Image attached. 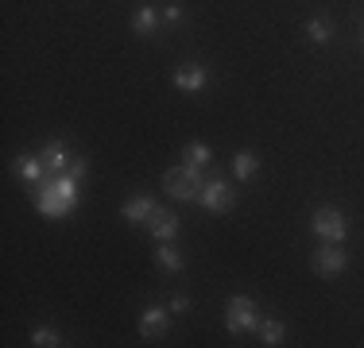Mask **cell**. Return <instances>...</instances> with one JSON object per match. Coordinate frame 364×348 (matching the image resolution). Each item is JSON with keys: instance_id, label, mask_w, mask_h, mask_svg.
Wrapping results in <instances>:
<instances>
[{"instance_id": "obj_1", "label": "cell", "mask_w": 364, "mask_h": 348, "mask_svg": "<svg viewBox=\"0 0 364 348\" xmlns=\"http://www.w3.org/2000/svg\"><path fill=\"white\" fill-rule=\"evenodd\" d=\"M82 178H85V159H74L70 170L47 174L39 186H31L39 213L50 217V221H58V217H70L74 209H77V197H82Z\"/></svg>"}, {"instance_id": "obj_2", "label": "cell", "mask_w": 364, "mask_h": 348, "mask_svg": "<svg viewBox=\"0 0 364 348\" xmlns=\"http://www.w3.org/2000/svg\"><path fill=\"white\" fill-rule=\"evenodd\" d=\"M202 186H205V174L198 167H190V163L171 167L167 174H163V190H167V197H178V202H198V197H202Z\"/></svg>"}, {"instance_id": "obj_3", "label": "cell", "mask_w": 364, "mask_h": 348, "mask_svg": "<svg viewBox=\"0 0 364 348\" xmlns=\"http://www.w3.org/2000/svg\"><path fill=\"white\" fill-rule=\"evenodd\" d=\"M225 329H229L232 337L259 329V306H256V298H248V294H232V298L225 302Z\"/></svg>"}, {"instance_id": "obj_4", "label": "cell", "mask_w": 364, "mask_h": 348, "mask_svg": "<svg viewBox=\"0 0 364 348\" xmlns=\"http://www.w3.org/2000/svg\"><path fill=\"white\" fill-rule=\"evenodd\" d=\"M310 229L326 244H345V236H349V221H345V213L337 205H318L310 213Z\"/></svg>"}, {"instance_id": "obj_5", "label": "cell", "mask_w": 364, "mask_h": 348, "mask_svg": "<svg viewBox=\"0 0 364 348\" xmlns=\"http://www.w3.org/2000/svg\"><path fill=\"white\" fill-rule=\"evenodd\" d=\"M310 267H314L322 278H337L349 267V256H345V248L341 244H326V240H318V248H314V256H310Z\"/></svg>"}, {"instance_id": "obj_6", "label": "cell", "mask_w": 364, "mask_h": 348, "mask_svg": "<svg viewBox=\"0 0 364 348\" xmlns=\"http://www.w3.org/2000/svg\"><path fill=\"white\" fill-rule=\"evenodd\" d=\"M232 202H237V190H232L229 182H225V178H205L198 205H205L210 213H229Z\"/></svg>"}, {"instance_id": "obj_7", "label": "cell", "mask_w": 364, "mask_h": 348, "mask_svg": "<svg viewBox=\"0 0 364 348\" xmlns=\"http://www.w3.org/2000/svg\"><path fill=\"white\" fill-rule=\"evenodd\" d=\"M171 85H175L178 93H202L205 85H210V70H205L202 62L178 66L175 74H171Z\"/></svg>"}, {"instance_id": "obj_8", "label": "cell", "mask_w": 364, "mask_h": 348, "mask_svg": "<svg viewBox=\"0 0 364 348\" xmlns=\"http://www.w3.org/2000/svg\"><path fill=\"white\" fill-rule=\"evenodd\" d=\"M12 174L20 182H28V186H39L50 170H47V163H43V155H28V151H23V155H16V159H12Z\"/></svg>"}, {"instance_id": "obj_9", "label": "cell", "mask_w": 364, "mask_h": 348, "mask_svg": "<svg viewBox=\"0 0 364 348\" xmlns=\"http://www.w3.org/2000/svg\"><path fill=\"white\" fill-rule=\"evenodd\" d=\"M39 155H43V163H47V170H50V174L70 170V167H74V159H77L66 139H50V143H43V151H39Z\"/></svg>"}, {"instance_id": "obj_10", "label": "cell", "mask_w": 364, "mask_h": 348, "mask_svg": "<svg viewBox=\"0 0 364 348\" xmlns=\"http://www.w3.org/2000/svg\"><path fill=\"white\" fill-rule=\"evenodd\" d=\"M167 325H171V306H147L140 313V333L147 337V341L167 337Z\"/></svg>"}, {"instance_id": "obj_11", "label": "cell", "mask_w": 364, "mask_h": 348, "mask_svg": "<svg viewBox=\"0 0 364 348\" xmlns=\"http://www.w3.org/2000/svg\"><path fill=\"white\" fill-rule=\"evenodd\" d=\"M155 209H159V205H155L151 194H136V197H128V202H124L120 217H124L128 224H147L155 217Z\"/></svg>"}, {"instance_id": "obj_12", "label": "cell", "mask_w": 364, "mask_h": 348, "mask_svg": "<svg viewBox=\"0 0 364 348\" xmlns=\"http://www.w3.org/2000/svg\"><path fill=\"white\" fill-rule=\"evenodd\" d=\"M147 229H151L155 240H175L182 232V221H178L175 209H155V217L147 221Z\"/></svg>"}, {"instance_id": "obj_13", "label": "cell", "mask_w": 364, "mask_h": 348, "mask_svg": "<svg viewBox=\"0 0 364 348\" xmlns=\"http://www.w3.org/2000/svg\"><path fill=\"white\" fill-rule=\"evenodd\" d=\"M302 35H306L310 43H318V47H326V43H333L337 28H333V20H329L326 12H318V16H310V20L302 23Z\"/></svg>"}, {"instance_id": "obj_14", "label": "cell", "mask_w": 364, "mask_h": 348, "mask_svg": "<svg viewBox=\"0 0 364 348\" xmlns=\"http://www.w3.org/2000/svg\"><path fill=\"white\" fill-rule=\"evenodd\" d=\"M155 263H159L163 271H171V275L186 271V256H182L171 240H155Z\"/></svg>"}, {"instance_id": "obj_15", "label": "cell", "mask_w": 364, "mask_h": 348, "mask_svg": "<svg viewBox=\"0 0 364 348\" xmlns=\"http://www.w3.org/2000/svg\"><path fill=\"white\" fill-rule=\"evenodd\" d=\"M159 28H163V20H159V8H155V4H140V8L132 12V31L140 35V39L155 35Z\"/></svg>"}, {"instance_id": "obj_16", "label": "cell", "mask_w": 364, "mask_h": 348, "mask_svg": "<svg viewBox=\"0 0 364 348\" xmlns=\"http://www.w3.org/2000/svg\"><path fill=\"white\" fill-rule=\"evenodd\" d=\"M232 174H237L240 182L256 178V174H259V155L256 151H237V155H232Z\"/></svg>"}, {"instance_id": "obj_17", "label": "cell", "mask_w": 364, "mask_h": 348, "mask_svg": "<svg viewBox=\"0 0 364 348\" xmlns=\"http://www.w3.org/2000/svg\"><path fill=\"white\" fill-rule=\"evenodd\" d=\"M182 155H186V163H190V167H198V170L213 167V151H210V143H198V139H194V143H186V151H182Z\"/></svg>"}, {"instance_id": "obj_18", "label": "cell", "mask_w": 364, "mask_h": 348, "mask_svg": "<svg viewBox=\"0 0 364 348\" xmlns=\"http://www.w3.org/2000/svg\"><path fill=\"white\" fill-rule=\"evenodd\" d=\"M283 337H287V325L283 321H259V344H267V348H275V344H283Z\"/></svg>"}, {"instance_id": "obj_19", "label": "cell", "mask_w": 364, "mask_h": 348, "mask_svg": "<svg viewBox=\"0 0 364 348\" xmlns=\"http://www.w3.org/2000/svg\"><path fill=\"white\" fill-rule=\"evenodd\" d=\"M31 344H36V348H58V344H66V341H63V333H58V329L39 325V329H31Z\"/></svg>"}, {"instance_id": "obj_20", "label": "cell", "mask_w": 364, "mask_h": 348, "mask_svg": "<svg viewBox=\"0 0 364 348\" xmlns=\"http://www.w3.org/2000/svg\"><path fill=\"white\" fill-rule=\"evenodd\" d=\"M159 20L167 23V28H175V23L186 20V8H182V4H163L159 8Z\"/></svg>"}, {"instance_id": "obj_21", "label": "cell", "mask_w": 364, "mask_h": 348, "mask_svg": "<svg viewBox=\"0 0 364 348\" xmlns=\"http://www.w3.org/2000/svg\"><path fill=\"white\" fill-rule=\"evenodd\" d=\"M190 310V294H171V313H186Z\"/></svg>"}, {"instance_id": "obj_22", "label": "cell", "mask_w": 364, "mask_h": 348, "mask_svg": "<svg viewBox=\"0 0 364 348\" xmlns=\"http://www.w3.org/2000/svg\"><path fill=\"white\" fill-rule=\"evenodd\" d=\"M360 43H364V31H360Z\"/></svg>"}]
</instances>
